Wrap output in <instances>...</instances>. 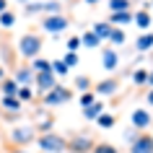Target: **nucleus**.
Masks as SVG:
<instances>
[{"label": "nucleus", "instance_id": "nucleus-1", "mask_svg": "<svg viewBox=\"0 0 153 153\" xmlns=\"http://www.w3.org/2000/svg\"><path fill=\"white\" fill-rule=\"evenodd\" d=\"M42 36L39 34H34V31H26L21 39H18V55L24 57V60H34V57H39L42 52Z\"/></svg>", "mask_w": 153, "mask_h": 153}, {"label": "nucleus", "instance_id": "nucleus-2", "mask_svg": "<svg viewBox=\"0 0 153 153\" xmlns=\"http://www.w3.org/2000/svg\"><path fill=\"white\" fill-rule=\"evenodd\" d=\"M36 145L44 153H65L68 151V137L57 135V132H44V135H36Z\"/></svg>", "mask_w": 153, "mask_h": 153}, {"label": "nucleus", "instance_id": "nucleus-3", "mask_svg": "<svg viewBox=\"0 0 153 153\" xmlns=\"http://www.w3.org/2000/svg\"><path fill=\"white\" fill-rule=\"evenodd\" d=\"M70 99H73V88H68V86H60V83H57L52 91H47V94L42 96V104L47 106V109H52V106L68 104Z\"/></svg>", "mask_w": 153, "mask_h": 153}, {"label": "nucleus", "instance_id": "nucleus-4", "mask_svg": "<svg viewBox=\"0 0 153 153\" xmlns=\"http://www.w3.org/2000/svg\"><path fill=\"white\" fill-rule=\"evenodd\" d=\"M34 140H36L34 125H16V127H10V143H16V148H24V145L34 143Z\"/></svg>", "mask_w": 153, "mask_h": 153}, {"label": "nucleus", "instance_id": "nucleus-5", "mask_svg": "<svg viewBox=\"0 0 153 153\" xmlns=\"http://www.w3.org/2000/svg\"><path fill=\"white\" fill-rule=\"evenodd\" d=\"M94 145H96V140L88 132H75V135L68 137V151L70 153H91Z\"/></svg>", "mask_w": 153, "mask_h": 153}, {"label": "nucleus", "instance_id": "nucleus-6", "mask_svg": "<svg viewBox=\"0 0 153 153\" xmlns=\"http://www.w3.org/2000/svg\"><path fill=\"white\" fill-rule=\"evenodd\" d=\"M70 26V18L65 13H57V16H44L42 18V29L47 34H62L65 29Z\"/></svg>", "mask_w": 153, "mask_h": 153}, {"label": "nucleus", "instance_id": "nucleus-7", "mask_svg": "<svg viewBox=\"0 0 153 153\" xmlns=\"http://www.w3.org/2000/svg\"><path fill=\"white\" fill-rule=\"evenodd\" d=\"M34 130L39 132V135H44V132H52V127H55V114L49 112V109H36V114H34Z\"/></svg>", "mask_w": 153, "mask_h": 153}, {"label": "nucleus", "instance_id": "nucleus-8", "mask_svg": "<svg viewBox=\"0 0 153 153\" xmlns=\"http://www.w3.org/2000/svg\"><path fill=\"white\" fill-rule=\"evenodd\" d=\"M34 86H36V94L44 96L47 91H52L57 86V75L52 70H49V73H39V75H34Z\"/></svg>", "mask_w": 153, "mask_h": 153}, {"label": "nucleus", "instance_id": "nucleus-9", "mask_svg": "<svg viewBox=\"0 0 153 153\" xmlns=\"http://www.w3.org/2000/svg\"><path fill=\"white\" fill-rule=\"evenodd\" d=\"M130 153H153V135L137 130V137L130 145Z\"/></svg>", "mask_w": 153, "mask_h": 153}, {"label": "nucleus", "instance_id": "nucleus-10", "mask_svg": "<svg viewBox=\"0 0 153 153\" xmlns=\"http://www.w3.org/2000/svg\"><path fill=\"white\" fill-rule=\"evenodd\" d=\"M120 91V78H104V81L94 83V94L96 96H112Z\"/></svg>", "mask_w": 153, "mask_h": 153}, {"label": "nucleus", "instance_id": "nucleus-11", "mask_svg": "<svg viewBox=\"0 0 153 153\" xmlns=\"http://www.w3.org/2000/svg\"><path fill=\"white\" fill-rule=\"evenodd\" d=\"M101 68L104 70H117L120 68V52L114 47H101Z\"/></svg>", "mask_w": 153, "mask_h": 153}, {"label": "nucleus", "instance_id": "nucleus-12", "mask_svg": "<svg viewBox=\"0 0 153 153\" xmlns=\"http://www.w3.org/2000/svg\"><path fill=\"white\" fill-rule=\"evenodd\" d=\"M10 78H13L18 86H34V70L29 68V65H18L16 73H13Z\"/></svg>", "mask_w": 153, "mask_h": 153}, {"label": "nucleus", "instance_id": "nucleus-13", "mask_svg": "<svg viewBox=\"0 0 153 153\" xmlns=\"http://www.w3.org/2000/svg\"><path fill=\"white\" fill-rule=\"evenodd\" d=\"M0 109L5 114H21V109H24V101L18 96H0Z\"/></svg>", "mask_w": 153, "mask_h": 153}, {"label": "nucleus", "instance_id": "nucleus-14", "mask_svg": "<svg viewBox=\"0 0 153 153\" xmlns=\"http://www.w3.org/2000/svg\"><path fill=\"white\" fill-rule=\"evenodd\" d=\"M130 120H132V127L143 132V130L148 127V125H151V112H145V109H135Z\"/></svg>", "mask_w": 153, "mask_h": 153}, {"label": "nucleus", "instance_id": "nucleus-15", "mask_svg": "<svg viewBox=\"0 0 153 153\" xmlns=\"http://www.w3.org/2000/svg\"><path fill=\"white\" fill-rule=\"evenodd\" d=\"M132 21H135V26L137 29H143V31H148L151 29V13H148V5H143V8L137 10V13H132Z\"/></svg>", "mask_w": 153, "mask_h": 153}, {"label": "nucleus", "instance_id": "nucleus-16", "mask_svg": "<svg viewBox=\"0 0 153 153\" xmlns=\"http://www.w3.org/2000/svg\"><path fill=\"white\" fill-rule=\"evenodd\" d=\"M0 94L3 96H18V83L10 78V75H5L3 81H0Z\"/></svg>", "mask_w": 153, "mask_h": 153}, {"label": "nucleus", "instance_id": "nucleus-17", "mask_svg": "<svg viewBox=\"0 0 153 153\" xmlns=\"http://www.w3.org/2000/svg\"><path fill=\"white\" fill-rule=\"evenodd\" d=\"M91 31L104 42V39H109V34H112V24H109V21H96V24L91 26Z\"/></svg>", "mask_w": 153, "mask_h": 153}, {"label": "nucleus", "instance_id": "nucleus-18", "mask_svg": "<svg viewBox=\"0 0 153 153\" xmlns=\"http://www.w3.org/2000/svg\"><path fill=\"white\" fill-rule=\"evenodd\" d=\"M29 68L34 70V75H39V73H49V70H52V62L44 60V57H34L31 62H29Z\"/></svg>", "mask_w": 153, "mask_h": 153}, {"label": "nucleus", "instance_id": "nucleus-19", "mask_svg": "<svg viewBox=\"0 0 153 153\" xmlns=\"http://www.w3.org/2000/svg\"><path fill=\"white\" fill-rule=\"evenodd\" d=\"M130 21H132V10H120V13H112V16H109V24L112 26H125V24H130Z\"/></svg>", "mask_w": 153, "mask_h": 153}, {"label": "nucleus", "instance_id": "nucleus-20", "mask_svg": "<svg viewBox=\"0 0 153 153\" xmlns=\"http://www.w3.org/2000/svg\"><path fill=\"white\" fill-rule=\"evenodd\" d=\"M94 122H96V127H101V130H112L114 125H117V117H114V114H109V112H101Z\"/></svg>", "mask_w": 153, "mask_h": 153}, {"label": "nucleus", "instance_id": "nucleus-21", "mask_svg": "<svg viewBox=\"0 0 153 153\" xmlns=\"http://www.w3.org/2000/svg\"><path fill=\"white\" fill-rule=\"evenodd\" d=\"M151 47H153V31H143L135 42V49L137 52H148Z\"/></svg>", "mask_w": 153, "mask_h": 153}, {"label": "nucleus", "instance_id": "nucleus-22", "mask_svg": "<svg viewBox=\"0 0 153 153\" xmlns=\"http://www.w3.org/2000/svg\"><path fill=\"white\" fill-rule=\"evenodd\" d=\"M101 112H104V104H101L99 99H96V101H94L91 106H83V117H86L88 122H94V120H96V117H99Z\"/></svg>", "mask_w": 153, "mask_h": 153}, {"label": "nucleus", "instance_id": "nucleus-23", "mask_svg": "<svg viewBox=\"0 0 153 153\" xmlns=\"http://www.w3.org/2000/svg\"><path fill=\"white\" fill-rule=\"evenodd\" d=\"M99 44H101V39H99V36H96V34H94V31H91V29H88V31H83V34H81V47L96 49Z\"/></svg>", "mask_w": 153, "mask_h": 153}, {"label": "nucleus", "instance_id": "nucleus-24", "mask_svg": "<svg viewBox=\"0 0 153 153\" xmlns=\"http://www.w3.org/2000/svg\"><path fill=\"white\" fill-rule=\"evenodd\" d=\"M112 44H125L127 42V34H125V29H120V26H112V34H109V39Z\"/></svg>", "mask_w": 153, "mask_h": 153}, {"label": "nucleus", "instance_id": "nucleus-25", "mask_svg": "<svg viewBox=\"0 0 153 153\" xmlns=\"http://www.w3.org/2000/svg\"><path fill=\"white\" fill-rule=\"evenodd\" d=\"M75 88L81 91V94H86V91H94V81H91L88 75H78V78H75Z\"/></svg>", "mask_w": 153, "mask_h": 153}, {"label": "nucleus", "instance_id": "nucleus-26", "mask_svg": "<svg viewBox=\"0 0 153 153\" xmlns=\"http://www.w3.org/2000/svg\"><path fill=\"white\" fill-rule=\"evenodd\" d=\"M109 10H112V13H120V10H132V3H130V0H109Z\"/></svg>", "mask_w": 153, "mask_h": 153}, {"label": "nucleus", "instance_id": "nucleus-27", "mask_svg": "<svg viewBox=\"0 0 153 153\" xmlns=\"http://www.w3.org/2000/svg\"><path fill=\"white\" fill-rule=\"evenodd\" d=\"M132 83H135V86H145V83H148V70H143V68L132 70Z\"/></svg>", "mask_w": 153, "mask_h": 153}, {"label": "nucleus", "instance_id": "nucleus-28", "mask_svg": "<svg viewBox=\"0 0 153 153\" xmlns=\"http://www.w3.org/2000/svg\"><path fill=\"white\" fill-rule=\"evenodd\" d=\"M13 24H16V13H13V10H5V13H0V26H3V29H10Z\"/></svg>", "mask_w": 153, "mask_h": 153}, {"label": "nucleus", "instance_id": "nucleus-29", "mask_svg": "<svg viewBox=\"0 0 153 153\" xmlns=\"http://www.w3.org/2000/svg\"><path fill=\"white\" fill-rule=\"evenodd\" d=\"M62 62H65V68L70 70V68H75V65L81 62V57H78V52H65V57H62Z\"/></svg>", "mask_w": 153, "mask_h": 153}, {"label": "nucleus", "instance_id": "nucleus-30", "mask_svg": "<svg viewBox=\"0 0 153 153\" xmlns=\"http://www.w3.org/2000/svg\"><path fill=\"white\" fill-rule=\"evenodd\" d=\"M91 153H120V148H114L112 143H96Z\"/></svg>", "mask_w": 153, "mask_h": 153}, {"label": "nucleus", "instance_id": "nucleus-31", "mask_svg": "<svg viewBox=\"0 0 153 153\" xmlns=\"http://www.w3.org/2000/svg\"><path fill=\"white\" fill-rule=\"evenodd\" d=\"M18 99H21V101H31L34 99V88L31 86H18Z\"/></svg>", "mask_w": 153, "mask_h": 153}, {"label": "nucleus", "instance_id": "nucleus-32", "mask_svg": "<svg viewBox=\"0 0 153 153\" xmlns=\"http://www.w3.org/2000/svg\"><path fill=\"white\" fill-rule=\"evenodd\" d=\"M96 94H94V91H86V94H81V99H78V104H81V106H91V104H94V101H96Z\"/></svg>", "mask_w": 153, "mask_h": 153}, {"label": "nucleus", "instance_id": "nucleus-33", "mask_svg": "<svg viewBox=\"0 0 153 153\" xmlns=\"http://www.w3.org/2000/svg\"><path fill=\"white\" fill-rule=\"evenodd\" d=\"M52 73H55L57 78H65V75H68V68H65L62 60H55V62H52Z\"/></svg>", "mask_w": 153, "mask_h": 153}, {"label": "nucleus", "instance_id": "nucleus-34", "mask_svg": "<svg viewBox=\"0 0 153 153\" xmlns=\"http://www.w3.org/2000/svg\"><path fill=\"white\" fill-rule=\"evenodd\" d=\"M65 47H68V52H78V47H81V36H70Z\"/></svg>", "mask_w": 153, "mask_h": 153}, {"label": "nucleus", "instance_id": "nucleus-35", "mask_svg": "<svg viewBox=\"0 0 153 153\" xmlns=\"http://www.w3.org/2000/svg\"><path fill=\"white\" fill-rule=\"evenodd\" d=\"M8 10V0H0V13H5Z\"/></svg>", "mask_w": 153, "mask_h": 153}, {"label": "nucleus", "instance_id": "nucleus-36", "mask_svg": "<svg viewBox=\"0 0 153 153\" xmlns=\"http://www.w3.org/2000/svg\"><path fill=\"white\" fill-rule=\"evenodd\" d=\"M145 86H151V88H153V70H148V83H145Z\"/></svg>", "mask_w": 153, "mask_h": 153}, {"label": "nucleus", "instance_id": "nucleus-37", "mask_svg": "<svg viewBox=\"0 0 153 153\" xmlns=\"http://www.w3.org/2000/svg\"><path fill=\"white\" fill-rule=\"evenodd\" d=\"M145 101H148V104H151V106H153V88H151V91H148V96H145Z\"/></svg>", "mask_w": 153, "mask_h": 153}, {"label": "nucleus", "instance_id": "nucleus-38", "mask_svg": "<svg viewBox=\"0 0 153 153\" xmlns=\"http://www.w3.org/2000/svg\"><path fill=\"white\" fill-rule=\"evenodd\" d=\"M83 3H86V5H99L101 0H83Z\"/></svg>", "mask_w": 153, "mask_h": 153}, {"label": "nucleus", "instance_id": "nucleus-39", "mask_svg": "<svg viewBox=\"0 0 153 153\" xmlns=\"http://www.w3.org/2000/svg\"><path fill=\"white\" fill-rule=\"evenodd\" d=\"M10 153H29V151H26V148H13Z\"/></svg>", "mask_w": 153, "mask_h": 153}, {"label": "nucleus", "instance_id": "nucleus-40", "mask_svg": "<svg viewBox=\"0 0 153 153\" xmlns=\"http://www.w3.org/2000/svg\"><path fill=\"white\" fill-rule=\"evenodd\" d=\"M3 78H5V70H3V68H0V81H3Z\"/></svg>", "mask_w": 153, "mask_h": 153}, {"label": "nucleus", "instance_id": "nucleus-41", "mask_svg": "<svg viewBox=\"0 0 153 153\" xmlns=\"http://www.w3.org/2000/svg\"><path fill=\"white\" fill-rule=\"evenodd\" d=\"M16 3H34V0H16Z\"/></svg>", "mask_w": 153, "mask_h": 153}, {"label": "nucleus", "instance_id": "nucleus-42", "mask_svg": "<svg viewBox=\"0 0 153 153\" xmlns=\"http://www.w3.org/2000/svg\"><path fill=\"white\" fill-rule=\"evenodd\" d=\"M151 5H153V0H151Z\"/></svg>", "mask_w": 153, "mask_h": 153}]
</instances>
